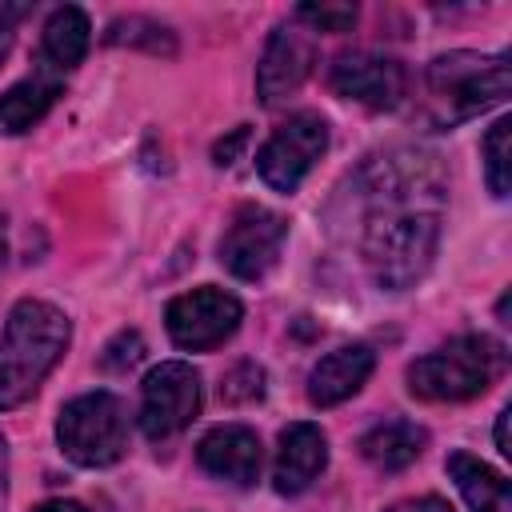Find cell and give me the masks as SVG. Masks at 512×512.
Returning a JSON list of instances; mask_svg holds the SVG:
<instances>
[{
	"instance_id": "1",
	"label": "cell",
	"mask_w": 512,
	"mask_h": 512,
	"mask_svg": "<svg viewBox=\"0 0 512 512\" xmlns=\"http://www.w3.org/2000/svg\"><path fill=\"white\" fill-rule=\"evenodd\" d=\"M72 344V320L48 300H16L0 332V412L40 392Z\"/></svg>"
},
{
	"instance_id": "2",
	"label": "cell",
	"mask_w": 512,
	"mask_h": 512,
	"mask_svg": "<svg viewBox=\"0 0 512 512\" xmlns=\"http://www.w3.org/2000/svg\"><path fill=\"white\" fill-rule=\"evenodd\" d=\"M504 372V348L492 336H456L436 352H424L408 364V392L432 404H460Z\"/></svg>"
},
{
	"instance_id": "3",
	"label": "cell",
	"mask_w": 512,
	"mask_h": 512,
	"mask_svg": "<svg viewBox=\"0 0 512 512\" xmlns=\"http://www.w3.org/2000/svg\"><path fill=\"white\" fill-rule=\"evenodd\" d=\"M428 96L436 104L440 124H460L480 116L508 96V52H448L428 64Z\"/></svg>"
},
{
	"instance_id": "4",
	"label": "cell",
	"mask_w": 512,
	"mask_h": 512,
	"mask_svg": "<svg viewBox=\"0 0 512 512\" xmlns=\"http://www.w3.org/2000/svg\"><path fill=\"white\" fill-rule=\"evenodd\" d=\"M56 444L80 468H108L128 452V412L112 392H84L56 416Z\"/></svg>"
},
{
	"instance_id": "5",
	"label": "cell",
	"mask_w": 512,
	"mask_h": 512,
	"mask_svg": "<svg viewBox=\"0 0 512 512\" xmlns=\"http://www.w3.org/2000/svg\"><path fill=\"white\" fill-rule=\"evenodd\" d=\"M324 148H328V120L320 112H296L264 140V148L256 152V172L272 192L288 196L324 156Z\"/></svg>"
},
{
	"instance_id": "6",
	"label": "cell",
	"mask_w": 512,
	"mask_h": 512,
	"mask_svg": "<svg viewBox=\"0 0 512 512\" xmlns=\"http://www.w3.org/2000/svg\"><path fill=\"white\" fill-rule=\"evenodd\" d=\"M200 372L184 360L156 364L140 384V428L148 440H168L200 416Z\"/></svg>"
},
{
	"instance_id": "7",
	"label": "cell",
	"mask_w": 512,
	"mask_h": 512,
	"mask_svg": "<svg viewBox=\"0 0 512 512\" xmlns=\"http://www.w3.org/2000/svg\"><path fill=\"white\" fill-rule=\"evenodd\" d=\"M288 240V220L264 204L236 208L232 224L220 236V264L236 280H264L272 264L280 260V248Z\"/></svg>"
},
{
	"instance_id": "8",
	"label": "cell",
	"mask_w": 512,
	"mask_h": 512,
	"mask_svg": "<svg viewBox=\"0 0 512 512\" xmlns=\"http://www.w3.org/2000/svg\"><path fill=\"white\" fill-rule=\"evenodd\" d=\"M244 320V304L224 288H192L176 296L164 312V328L176 348L184 352H208L220 348Z\"/></svg>"
},
{
	"instance_id": "9",
	"label": "cell",
	"mask_w": 512,
	"mask_h": 512,
	"mask_svg": "<svg viewBox=\"0 0 512 512\" xmlns=\"http://www.w3.org/2000/svg\"><path fill=\"white\" fill-rule=\"evenodd\" d=\"M328 88L344 100H356L372 112L396 108L408 92V72L400 60L380 52H344L328 68Z\"/></svg>"
},
{
	"instance_id": "10",
	"label": "cell",
	"mask_w": 512,
	"mask_h": 512,
	"mask_svg": "<svg viewBox=\"0 0 512 512\" xmlns=\"http://www.w3.org/2000/svg\"><path fill=\"white\" fill-rule=\"evenodd\" d=\"M312 64H316V40L308 28L300 24H280L264 52H260V64H256V96L260 104H280L288 96L300 92V84L312 76Z\"/></svg>"
},
{
	"instance_id": "11",
	"label": "cell",
	"mask_w": 512,
	"mask_h": 512,
	"mask_svg": "<svg viewBox=\"0 0 512 512\" xmlns=\"http://www.w3.org/2000/svg\"><path fill=\"white\" fill-rule=\"evenodd\" d=\"M328 468V436L312 420H296L280 432L276 464H272V488L280 496H300L312 488V480Z\"/></svg>"
},
{
	"instance_id": "12",
	"label": "cell",
	"mask_w": 512,
	"mask_h": 512,
	"mask_svg": "<svg viewBox=\"0 0 512 512\" xmlns=\"http://www.w3.org/2000/svg\"><path fill=\"white\" fill-rule=\"evenodd\" d=\"M260 460H264L260 456V436L248 424H220L196 444V464L208 476H216L224 484H236V488L256 484Z\"/></svg>"
},
{
	"instance_id": "13",
	"label": "cell",
	"mask_w": 512,
	"mask_h": 512,
	"mask_svg": "<svg viewBox=\"0 0 512 512\" xmlns=\"http://www.w3.org/2000/svg\"><path fill=\"white\" fill-rule=\"evenodd\" d=\"M372 368H376V352L368 344H344L324 360H316V368L308 372V400L316 408H336L368 384Z\"/></svg>"
},
{
	"instance_id": "14",
	"label": "cell",
	"mask_w": 512,
	"mask_h": 512,
	"mask_svg": "<svg viewBox=\"0 0 512 512\" xmlns=\"http://www.w3.org/2000/svg\"><path fill=\"white\" fill-rule=\"evenodd\" d=\"M60 92H64V72L36 60V68L0 96V136H20L36 128L48 116V108L60 100Z\"/></svg>"
},
{
	"instance_id": "15",
	"label": "cell",
	"mask_w": 512,
	"mask_h": 512,
	"mask_svg": "<svg viewBox=\"0 0 512 512\" xmlns=\"http://www.w3.org/2000/svg\"><path fill=\"white\" fill-rule=\"evenodd\" d=\"M424 444H428V432L420 424L396 416V420H384V424H376L360 436V456L376 472H404L408 464L420 460Z\"/></svg>"
},
{
	"instance_id": "16",
	"label": "cell",
	"mask_w": 512,
	"mask_h": 512,
	"mask_svg": "<svg viewBox=\"0 0 512 512\" xmlns=\"http://www.w3.org/2000/svg\"><path fill=\"white\" fill-rule=\"evenodd\" d=\"M88 44H92V24H88V16H84L80 8H72V4H64V8H56V12L48 16L44 36H40V56H36V60H44L48 68H56V72L68 76V72L88 56Z\"/></svg>"
},
{
	"instance_id": "17",
	"label": "cell",
	"mask_w": 512,
	"mask_h": 512,
	"mask_svg": "<svg viewBox=\"0 0 512 512\" xmlns=\"http://www.w3.org/2000/svg\"><path fill=\"white\" fill-rule=\"evenodd\" d=\"M444 468H448L456 492L464 496V504L472 512H508L512 488H508V480L492 464H484V460H476L468 452H452Z\"/></svg>"
},
{
	"instance_id": "18",
	"label": "cell",
	"mask_w": 512,
	"mask_h": 512,
	"mask_svg": "<svg viewBox=\"0 0 512 512\" xmlns=\"http://www.w3.org/2000/svg\"><path fill=\"white\" fill-rule=\"evenodd\" d=\"M108 44H128V48H148L156 56H172L176 52V40L164 24L156 20H144V16H124V20H112L108 28Z\"/></svg>"
},
{
	"instance_id": "19",
	"label": "cell",
	"mask_w": 512,
	"mask_h": 512,
	"mask_svg": "<svg viewBox=\"0 0 512 512\" xmlns=\"http://www.w3.org/2000/svg\"><path fill=\"white\" fill-rule=\"evenodd\" d=\"M508 132H512V120L504 116V120H496L488 128V136L480 144V152H484V180H488V192L496 200H504L508 188H512V176H508Z\"/></svg>"
},
{
	"instance_id": "20",
	"label": "cell",
	"mask_w": 512,
	"mask_h": 512,
	"mask_svg": "<svg viewBox=\"0 0 512 512\" xmlns=\"http://www.w3.org/2000/svg\"><path fill=\"white\" fill-rule=\"evenodd\" d=\"M296 24H308V32H352L356 8L352 4H300Z\"/></svg>"
},
{
	"instance_id": "21",
	"label": "cell",
	"mask_w": 512,
	"mask_h": 512,
	"mask_svg": "<svg viewBox=\"0 0 512 512\" xmlns=\"http://www.w3.org/2000/svg\"><path fill=\"white\" fill-rule=\"evenodd\" d=\"M220 396H224L228 404H252V400H260V396H264V368L252 364V360L236 364V368L224 376Z\"/></svg>"
},
{
	"instance_id": "22",
	"label": "cell",
	"mask_w": 512,
	"mask_h": 512,
	"mask_svg": "<svg viewBox=\"0 0 512 512\" xmlns=\"http://www.w3.org/2000/svg\"><path fill=\"white\" fill-rule=\"evenodd\" d=\"M140 360H144V336H140V332H116V336L108 340L104 356H100V368H108V372H128V368H136Z\"/></svg>"
},
{
	"instance_id": "23",
	"label": "cell",
	"mask_w": 512,
	"mask_h": 512,
	"mask_svg": "<svg viewBox=\"0 0 512 512\" xmlns=\"http://www.w3.org/2000/svg\"><path fill=\"white\" fill-rule=\"evenodd\" d=\"M24 16H32V4H0V64H4V56H8Z\"/></svg>"
},
{
	"instance_id": "24",
	"label": "cell",
	"mask_w": 512,
	"mask_h": 512,
	"mask_svg": "<svg viewBox=\"0 0 512 512\" xmlns=\"http://www.w3.org/2000/svg\"><path fill=\"white\" fill-rule=\"evenodd\" d=\"M244 140H248V128L240 124V128H236V132H232L228 140H220V144L212 148V160H216L220 168H228V164L236 160V152H240V144H244Z\"/></svg>"
},
{
	"instance_id": "25",
	"label": "cell",
	"mask_w": 512,
	"mask_h": 512,
	"mask_svg": "<svg viewBox=\"0 0 512 512\" xmlns=\"http://www.w3.org/2000/svg\"><path fill=\"white\" fill-rule=\"evenodd\" d=\"M388 512H452V504L440 500V496H416V500H400V504H392Z\"/></svg>"
},
{
	"instance_id": "26",
	"label": "cell",
	"mask_w": 512,
	"mask_h": 512,
	"mask_svg": "<svg viewBox=\"0 0 512 512\" xmlns=\"http://www.w3.org/2000/svg\"><path fill=\"white\" fill-rule=\"evenodd\" d=\"M508 416H512V408H500V416H496V448H500V456H512V444H508Z\"/></svg>"
},
{
	"instance_id": "27",
	"label": "cell",
	"mask_w": 512,
	"mask_h": 512,
	"mask_svg": "<svg viewBox=\"0 0 512 512\" xmlns=\"http://www.w3.org/2000/svg\"><path fill=\"white\" fill-rule=\"evenodd\" d=\"M32 512H84V504H76V500H44Z\"/></svg>"
},
{
	"instance_id": "28",
	"label": "cell",
	"mask_w": 512,
	"mask_h": 512,
	"mask_svg": "<svg viewBox=\"0 0 512 512\" xmlns=\"http://www.w3.org/2000/svg\"><path fill=\"white\" fill-rule=\"evenodd\" d=\"M4 496H8V444L0 436V508H4Z\"/></svg>"
},
{
	"instance_id": "29",
	"label": "cell",
	"mask_w": 512,
	"mask_h": 512,
	"mask_svg": "<svg viewBox=\"0 0 512 512\" xmlns=\"http://www.w3.org/2000/svg\"><path fill=\"white\" fill-rule=\"evenodd\" d=\"M8 264V220L0 216V268Z\"/></svg>"
}]
</instances>
